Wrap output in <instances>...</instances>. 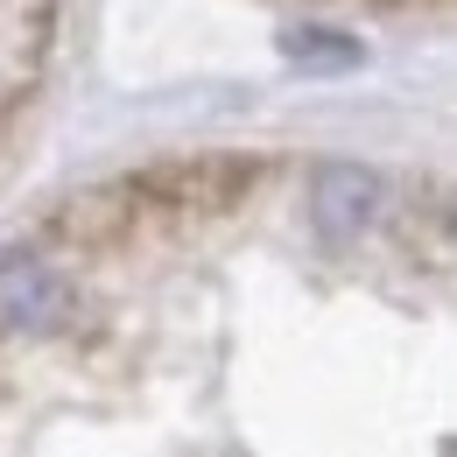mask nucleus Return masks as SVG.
I'll return each instance as SVG.
<instances>
[{
  "label": "nucleus",
  "mask_w": 457,
  "mask_h": 457,
  "mask_svg": "<svg viewBox=\"0 0 457 457\" xmlns=\"http://www.w3.org/2000/svg\"><path fill=\"white\" fill-rule=\"evenodd\" d=\"M380 197H387V183L373 170H359V162H324V170L310 176V219L317 232L331 239V246H352L359 232L380 219Z\"/></svg>",
  "instance_id": "f257e3e1"
}]
</instances>
